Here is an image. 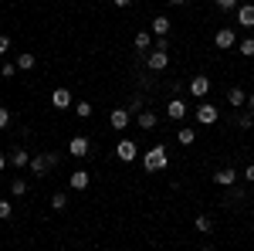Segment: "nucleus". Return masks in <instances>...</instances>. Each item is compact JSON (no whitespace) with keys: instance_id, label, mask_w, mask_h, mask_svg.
Here are the masks:
<instances>
[{"instance_id":"1","label":"nucleus","mask_w":254,"mask_h":251,"mask_svg":"<svg viewBox=\"0 0 254 251\" xmlns=\"http://www.w3.org/2000/svg\"><path fill=\"white\" fill-rule=\"evenodd\" d=\"M166 163H170V153H166V146H163V143H159V146H149L146 156H142L146 173H159V170H166Z\"/></svg>"},{"instance_id":"2","label":"nucleus","mask_w":254,"mask_h":251,"mask_svg":"<svg viewBox=\"0 0 254 251\" xmlns=\"http://www.w3.org/2000/svg\"><path fill=\"white\" fill-rule=\"evenodd\" d=\"M58 160H61L58 153H41V156H31L27 170H31L34 176H44L48 170H55V167H58Z\"/></svg>"},{"instance_id":"3","label":"nucleus","mask_w":254,"mask_h":251,"mask_svg":"<svg viewBox=\"0 0 254 251\" xmlns=\"http://www.w3.org/2000/svg\"><path fill=\"white\" fill-rule=\"evenodd\" d=\"M217 119H220V109L217 105H210V102H200L196 105V122L200 126H214Z\"/></svg>"},{"instance_id":"4","label":"nucleus","mask_w":254,"mask_h":251,"mask_svg":"<svg viewBox=\"0 0 254 251\" xmlns=\"http://www.w3.org/2000/svg\"><path fill=\"white\" fill-rule=\"evenodd\" d=\"M68 153L85 160V156L92 153V139H88V136H71V139H68Z\"/></svg>"},{"instance_id":"5","label":"nucleus","mask_w":254,"mask_h":251,"mask_svg":"<svg viewBox=\"0 0 254 251\" xmlns=\"http://www.w3.org/2000/svg\"><path fill=\"white\" fill-rule=\"evenodd\" d=\"M170 65V51H163V48H153L149 55H146V68L149 72H163Z\"/></svg>"},{"instance_id":"6","label":"nucleus","mask_w":254,"mask_h":251,"mask_svg":"<svg viewBox=\"0 0 254 251\" xmlns=\"http://www.w3.org/2000/svg\"><path fill=\"white\" fill-rule=\"evenodd\" d=\"M187 92H190L193 98H207V95H210V78H207V75H193V78H190V85H187Z\"/></svg>"},{"instance_id":"7","label":"nucleus","mask_w":254,"mask_h":251,"mask_svg":"<svg viewBox=\"0 0 254 251\" xmlns=\"http://www.w3.org/2000/svg\"><path fill=\"white\" fill-rule=\"evenodd\" d=\"M237 41H241V38H237L231 27H220V31L214 34V48H220V51H231V48H237Z\"/></svg>"},{"instance_id":"8","label":"nucleus","mask_w":254,"mask_h":251,"mask_svg":"<svg viewBox=\"0 0 254 251\" xmlns=\"http://www.w3.org/2000/svg\"><path fill=\"white\" fill-rule=\"evenodd\" d=\"M116 156L122 160V163H132L139 156V143H132V139H119V146H116Z\"/></svg>"},{"instance_id":"9","label":"nucleus","mask_w":254,"mask_h":251,"mask_svg":"<svg viewBox=\"0 0 254 251\" xmlns=\"http://www.w3.org/2000/svg\"><path fill=\"white\" fill-rule=\"evenodd\" d=\"M132 112H129V109H112V116H109V126H112V129H119V133H122V129H126V126H129V122H132Z\"/></svg>"},{"instance_id":"10","label":"nucleus","mask_w":254,"mask_h":251,"mask_svg":"<svg viewBox=\"0 0 254 251\" xmlns=\"http://www.w3.org/2000/svg\"><path fill=\"white\" fill-rule=\"evenodd\" d=\"M7 160H10V167H14V170H27V163H31V156H27L24 146H14V150L7 153Z\"/></svg>"},{"instance_id":"11","label":"nucleus","mask_w":254,"mask_h":251,"mask_svg":"<svg viewBox=\"0 0 254 251\" xmlns=\"http://www.w3.org/2000/svg\"><path fill=\"white\" fill-rule=\"evenodd\" d=\"M153 41H156V34H153V31H139L136 38H132V44H136L139 55H146V51L153 48Z\"/></svg>"},{"instance_id":"12","label":"nucleus","mask_w":254,"mask_h":251,"mask_svg":"<svg viewBox=\"0 0 254 251\" xmlns=\"http://www.w3.org/2000/svg\"><path fill=\"white\" fill-rule=\"evenodd\" d=\"M68 183H71V190H85V187L92 183V173H88V170H71Z\"/></svg>"},{"instance_id":"13","label":"nucleus","mask_w":254,"mask_h":251,"mask_svg":"<svg viewBox=\"0 0 254 251\" xmlns=\"http://www.w3.org/2000/svg\"><path fill=\"white\" fill-rule=\"evenodd\" d=\"M237 24L241 27H254V3H237Z\"/></svg>"},{"instance_id":"14","label":"nucleus","mask_w":254,"mask_h":251,"mask_svg":"<svg viewBox=\"0 0 254 251\" xmlns=\"http://www.w3.org/2000/svg\"><path fill=\"white\" fill-rule=\"evenodd\" d=\"M166 116H170V119H187V102L173 95L170 102H166Z\"/></svg>"},{"instance_id":"15","label":"nucleus","mask_w":254,"mask_h":251,"mask_svg":"<svg viewBox=\"0 0 254 251\" xmlns=\"http://www.w3.org/2000/svg\"><path fill=\"white\" fill-rule=\"evenodd\" d=\"M214 183H217V187H234V183H237V170H231V167L217 170V173H214Z\"/></svg>"},{"instance_id":"16","label":"nucleus","mask_w":254,"mask_h":251,"mask_svg":"<svg viewBox=\"0 0 254 251\" xmlns=\"http://www.w3.org/2000/svg\"><path fill=\"white\" fill-rule=\"evenodd\" d=\"M156 122H159L156 112H149V109H142V112L136 116V126L142 129V133H146V129H156Z\"/></svg>"},{"instance_id":"17","label":"nucleus","mask_w":254,"mask_h":251,"mask_svg":"<svg viewBox=\"0 0 254 251\" xmlns=\"http://www.w3.org/2000/svg\"><path fill=\"white\" fill-rule=\"evenodd\" d=\"M170 27H173V24H170L166 14H156V17H153V34H156V38H166V34H170Z\"/></svg>"},{"instance_id":"18","label":"nucleus","mask_w":254,"mask_h":251,"mask_svg":"<svg viewBox=\"0 0 254 251\" xmlns=\"http://www.w3.org/2000/svg\"><path fill=\"white\" fill-rule=\"evenodd\" d=\"M51 105H55V109H68V105H71V92H68V88H55V92H51Z\"/></svg>"},{"instance_id":"19","label":"nucleus","mask_w":254,"mask_h":251,"mask_svg":"<svg viewBox=\"0 0 254 251\" xmlns=\"http://www.w3.org/2000/svg\"><path fill=\"white\" fill-rule=\"evenodd\" d=\"M227 102H231L234 109H241V105H248V92H244V88H231V92H227Z\"/></svg>"},{"instance_id":"20","label":"nucleus","mask_w":254,"mask_h":251,"mask_svg":"<svg viewBox=\"0 0 254 251\" xmlns=\"http://www.w3.org/2000/svg\"><path fill=\"white\" fill-rule=\"evenodd\" d=\"M17 68H20V72H31V68H38V58H34L31 51H24V55L17 58Z\"/></svg>"},{"instance_id":"21","label":"nucleus","mask_w":254,"mask_h":251,"mask_svg":"<svg viewBox=\"0 0 254 251\" xmlns=\"http://www.w3.org/2000/svg\"><path fill=\"white\" fill-rule=\"evenodd\" d=\"M193 228H196V231H200V234H210V231H214V221H210L207 214H200V217H196V221H193Z\"/></svg>"},{"instance_id":"22","label":"nucleus","mask_w":254,"mask_h":251,"mask_svg":"<svg viewBox=\"0 0 254 251\" xmlns=\"http://www.w3.org/2000/svg\"><path fill=\"white\" fill-rule=\"evenodd\" d=\"M193 139H196V133H193V129H190V126H183V129L176 133V143H180V146H190Z\"/></svg>"},{"instance_id":"23","label":"nucleus","mask_w":254,"mask_h":251,"mask_svg":"<svg viewBox=\"0 0 254 251\" xmlns=\"http://www.w3.org/2000/svg\"><path fill=\"white\" fill-rule=\"evenodd\" d=\"M237 51H241L244 58H254V38H241L237 41Z\"/></svg>"},{"instance_id":"24","label":"nucleus","mask_w":254,"mask_h":251,"mask_svg":"<svg viewBox=\"0 0 254 251\" xmlns=\"http://www.w3.org/2000/svg\"><path fill=\"white\" fill-rule=\"evenodd\" d=\"M10 193H14V197H24V193H27V180H24V176H14V180H10Z\"/></svg>"},{"instance_id":"25","label":"nucleus","mask_w":254,"mask_h":251,"mask_svg":"<svg viewBox=\"0 0 254 251\" xmlns=\"http://www.w3.org/2000/svg\"><path fill=\"white\" fill-rule=\"evenodd\" d=\"M126 109H129L132 116H139V112H142V95H139V92H136V95L129 98V105H126Z\"/></svg>"},{"instance_id":"26","label":"nucleus","mask_w":254,"mask_h":251,"mask_svg":"<svg viewBox=\"0 0 254 251\" xmlns=\"http://www.w3.org/2000/svg\"><path fill=\"white\" fill-rule=\"evenodd\" d=\"M64 207H68V197L64 193H55L51 197V211H64Z\"/></svg>"},{"instance_id":"27","label":"nucleus","mask_w":254,"mask_h":251,"mask_svg":"<svg viewBox=\"0 0 254 251\" xmlns=\"http://www.w3.org/2000/svg\"><path fill=\"white\" fill-rule=\"evenodd\" d=\"M75 116L88 119V116H92V102H78V105H75Z\"/></svg>"},{"instance_id":"28","label":"nucleus","mask_w":254,"mask_h":251,"mask_svg":"<svg viewBox=\"0 0 254 251\" xmlns=\"http://www.w3.org/2000/svg\"><path fill=\"white\" fill-rule=\"evenodd\" d=\"M237 129H254V112H248V116H237Z\"/></svg>"},{"instance_id":"29","label":"nucleus","mask_w":254,"mask_h":251,"mask_svg":"<svg viewBox=\"0 0 254 251\" xmlns=\"http://www.w3.org/2000/svg\"><path fill=\"white\" fill-rule=\"evenodd\" d=\"M17 72H20V68H17V61H14V65H10V61H7V65H0V75H3V78H14Z\"/></svg>"},{"instance_id":"30","label":"nucleus","mask_w":254,"mask_h":251,"mask_svg":"<svg viewBox=\"0 0 254 251\" xmlns=\"http://www.w3.org/2000/svg\"><path fill=\"white\" fill-rule=\"evenodd\" d=\"M10 211H14V204H10V200H0V221H7Z\"/></svg>"},{"instance_id":"31","label":"nucleus","mask_w":254,"mask_h":251,"mask_svg":"<svg viewBox=\"0 0 254 251\" xmlns=\"http://www.w3.org/2000/svg\"><path fill=\"white\" fill-rule=\"evenodd\" d=\"M217 7H220V10H237V3H241V0H214Z\"/></svg>"},{"instance_id":"32","label":"nucleus","mask_w":254,"mask_h":251,"mask_svg":"<svg viewBox=\"0 0 254 251\" xmlns=\"http://www.w3.org/2000/svg\"><path fill=\"white\" fill-rule=\"evenodd\" d=\"M227 190H231V200H234V204H237V200H244V187H237V183H234V187H227Z\"/></svg>"},{"instance_id":"33","label":"nucleus","mask_w":254,"mask_h":251,"mask_svg":"<svg viewBox=\"0 0 254 251\" xmlns=\"http://www.w3.org/2000/svg\"><path fill=\"white\" fill-rule=\"evenodd\" d=\"M7 126H10V109L0 105V129H7Z\"/></svg>"},{"instance_id":"34","label":"nucleus","mask_w":254,"mask_h":251,"mask_svg":"<svg viewBox=\"0 0 254 251\" xmlns=\"http://www.w3.org/2000/svg\"><path fill=\"white\" fill-rule=\"evenodd\" d=\"M241 176H244V180H248V183H254V163H248V167H244V170H241Z\"/></svg>"},{"instance_id":"35","label":"nucleus","mask_w":254,"mask_h":251,"mask_svg":"<svg viewBox=\"0 0 254 251\" xmlns=\"http://www.w3.org/2000/svg\"><path fill=\"white\" fill-rule=\"evenodd\" d=\"M7 51H10V38H7V34H0V55H7Z\"/></svg>"},{"instance_id":"36","label":"nucleus","mask_w":254,"mask_h":251,"mask_svg":"<svg viewBox=\"0 0 254 251\" xmlns=\"http://www.w3.org/2000/svg\"><path fill=\"white\" fill-rule=\"evenodd\" d=\"M153 48H163V51H170V38H156V41H153Z\"/></svg>"},{"instance_id":"37","label":"nucleus","mask_w":254,"mask_h":251,"mask_svg":"<svg viewBox=\"0 0 254 251\" xmlns=\"http://www.w3.org/2000/svg\"><path fill=\"white\" fill-rule=\"evenodd\" d=\"M10 160H7V153H0V173H3V167H7Z\"/></svg>"},{"instance_id":"38","label":"nucleus","mask_w":254,"mask_h":251,"mask_svg":"<svg viewBox=\"0 0 254 251\" xmlns=\"http://www.w3.org/2000/svg\"><path fill=\"white\" fill-rule=\"evenodd\" d=\"M112 3H116V7H129L132 0H112Z\"/></svg>"},{"instance_id":"39","label":"nucleus","mask_w":254,"mask_h":251,"mask_svg":"<svg viewBox=\"0 0 254 251\" xmlns=\"http://www.w3.org/2000/svg\"><path fill=\"white\" fill-rule=\"evenodd\" d=\"M248 105H251V112H254V92H251V95H248Z\"/></svg>"},{"instance_id":"40","label":"nucleus","mask_w":254,"mask_h":251,"mask_svg":"<svg viewBox=\"0 0 254 251\" xmlns=\"http://www.w3.org/2000/svg\"><path fill=\"white\" fill-rule=\"evenodd\" d=\"M170 3H176V7H180V3H187V0H170Z\"/></svg>"}]
</instances>
